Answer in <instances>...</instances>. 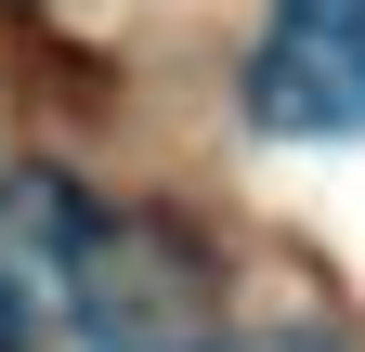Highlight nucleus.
<instances>
[{
	"label": "nucleus",
	"instance_id": "1",
	"mask_svg": "<svg viewBox=\"0 0 365 352\" xmlns=\"http://www.w3.org/2000/svg\"><path fill=\"white\" fill-rule=\"evenodd\" d=\"M66 287L91 352H209V274L157 222H66Z\"/></svg>",
	"mask_w": 365,
	"mask_h": 352
},
{
	"label": "nucleus",
	"instance_id": "2",
	"mask_svg": "<svg viewBox=\"0 0 365 352\" xmlns=\"http://www.w3.org/2000/svg\"><path fill=\"white\" fill-rule=\"evenodd\" d=\"M248 118L261 130H365V0H274Z\"/></svg>",
	"mask_w": 365,
	"mask_h": 352
},
{
	"label": "nucleus",
	"instance_id": "3",
	"mask_svg": "<svg viewBox=\"0 0 365 352\" xmlns=\"http://www.w3.org/2000/svg\"><path fill=\"white\" fill-rule=\"evenodd\" d=\"M0 352H14V300H0Z\"/></svg>",
	"mask_w": 365,
	"mask_h": 352
}]
</instances>
